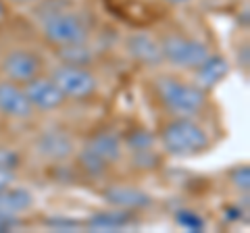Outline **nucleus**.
Wrapping results in <instances>:
<instances>
[{
  "mask_svg": "<svg viewBox=\"0 0 250 233\" xmlns=\"http://www.w3.org/2000/svg\"><path fill=\"white\" fill-rule=\"evenodd\" d=\"M156 142L163 154L171 158H194L210 150L207 129L194 116H171L161 125Z\"/></svg>",
  "mask_w": 250,
  "mask_h": 233,
  "instance_id": "obj_1",
  "label": "nucleus"
},
{
  "mask_svg": "<svg viewBox=\"0 0 250 233\" xmlns=\"http://www.w3.org/2000/svg\"><path fill=\"white\" fill-rule=\"evenodd\" d=\"M154 92L171 116H196L207 108L208 92L177 75H156Z\"/></svg>",
  "mask_w": 250,
  "mask_h": 233,
  "instance_id": "obj_2",
  "label": "nucleus"
},
{
  "mask_svg": "<svg viewBox=\"0 0 250 233\" xmlns=\"http://www.w3.org/2000/svg\"><path fill=\"white\" fill-rule=\"evenodd\" d=\"M125 156L123 136L113 129H100L92 134L85 142L75 150L77 165L90 177H103L111 167Z\"/></svg>",
  "mask_w": 250,
  "mask_h": 233,
  "instance_id": "obj_3",
  "label": "nucleus"
},
{
  "mask_svg": "<svg viewBox=\"0 0 250 233\" xmlns=\"http://www.w3.org/2000/svg\"><path fill=\"white\" fill-rule=\"evenodd\" d=\"M161 52L165 65L175 71H194L202 60L210 54V46L196 36H188L179 32H171L159 38Z\"/></svg>",
  "mask_w": 250,
  "mask_h": 233,
  "instance_id": "obj_4",
  "label": "nucleus"
},
{
  "mask_svg": "<svg viewBox=\"0 0 250 233\" xmlns=\"http://www.w3.org/2000/svg\"><path fill=\"white\" fill-rule=\"evenodd\" d=\"M42 38L50 46L59 48V46H69V44H82L90 42V25L73 9H59L48 13L42 19L40 25Z\"/></svg>",
  "mask_w": 250,
  "mask_h": 233,
  "instance_id": "obj_5",
  "label": "nucleus"
},
{
  "mask_svg": "<svg viewBox=\"0 0 250 233\" xmlns=\"http://www.w3.org/2000/svg\"><path fill=\"white\" fill-rule=\"evenodd\" d=\"M48 75L59 85V90L67 100H77V102L80 100H88L92 96H96V92L100 88L98 75L90 67L59 63L50 69Z\"/></svg>",
  "mask_w": 250,
  "mask_h": 233,
  "instance_id": "obj_6",
  "label": "nucleus"
},
{
  "mask_svg": "<svg viewBox=\"0 0 250 233\" xmlns=\"http://www.w3.org/2000/svg\"><path fill=\"white\" fill-rule=\"evenodd\" d=\"M77 144L73 136L62 127H46L42 131H38L31 139V152L36 154L40 160L44 162H65L69 158L75 156Z\"/></svg>",
  "mask_w": 250,
  "mask_h": 233,
  "instance_id": "obj_7",
  "label": "nucleus"
},
{
  "mask_svg": "<svg viewBox=\"0 0 250 233\" xmlns=\"http://www.w3.org/2000/svg\"><path fill=\"white\" fill-rule=\"evenodd\" d=\"M44 71V60L31 48H13L6 50L0 58V75L4 79L25 83Z\"/></svg>",
  "mask_w": 250,
  "mask_h": 233,
  "instance_id": "obj_8",
  "label": "nucleus"
},
{
  "mask_svg": "<svg viewBox=\"0 0 250 233\" xmlns=\"http://www.w3.org/2000/svg\"><path fill=\"white\" fill-rule=\"evenodd\" d=\"M21 85L25 90V96L36 113H54L59 108H62V104L67 102V98L62 96L59 85L54 83V79L48 73L36 75L34 79H29Z\"/></svg>",
  "mask_w": 250,
  "mask_h": 233,
  "instance_id": "obj_9",
  "label": "nucleus"
},
{
  "mask_svg": "<svg viewBox=\"0 0 250 233\" xmlns=\"http://www.w3.org/2000/svg\"><path fill=\"white\" fill-rule=\"evenodd\" d=\"M125 52L136 65L146 69H159L165 65L159 38L150 32H134L125 38Z\"/></svg>",
  "mask_w": 250,
  "mask_h": 233,
  "instance_id": "obj_10",
  "label": "nucleus"
},
{
  "mask_svg": "<svg viewBox=\"0 0 250 233\" xmlns=\"http://www.w3.org/2000/svg\"><path fill=\"white\" fill-rule=\"evenodd\" d=\"M103 198L106 206L121 208V211L129 213H144L152 206V196L146 190L138 188V185L129 183H113L103 190Z\"/></svg>",
  "mask_w": 250,
  "mask_h": 233,
  "instance_id": "obj_11",
  "label": "nucleus"
},
{
  "mask_svg": "<svg viewBox=\"0 0 250 233\" xmlns=\"http://www.w3.org/2000/svg\"><path fill=\"white\" fill-rule=\"evenodd\" d=\"M36 115L23 85L11 79H0V116L9 121H29Z\"/></svg>",
  "mask_w": 250,
  "mask_h": 233,
  "instance_id": "obj_12",
  "label": "nucleus"
},
{
  "mask_svg": "<svg viewBox=\"0 0 250 233\" xmlns=\"http://www.w3.org/2000/svg\"><path fill=\"white\" fill-rule=\"evenodd\" d=\"M138 227V213L121 211V208L108 206L104 211L92 213L88 219H83V231L96 233H119Z\"/></svg>",
  "mask_w": 250,
  "mask_h": 233,
  "instance_id": "obj_13",
  "label": "nucleus"
},
{
  "mask_svg": "<svg viewBox=\"0 0 250 233\" xmlns=\"http://www.w3.org/2000/svg\"><path fill=\"white\" fill-rule=\"evenodd\" d=\"M229 71H231L229 60L225 58L223 54H217L210 50L208 57L190 73H192V81L196 83L198 88H202L205 92H210L229 75Z\"/></svg>",
  "mask_w": 250,
  "mask_h": 233,
  "instance_id": "obj_14",
  "label": "nucleus"
},
{
  "mask_svg": "<svg viewBox=\"0 0 250 233\" xmlns=\"http://www.w3.org/2000/svg\"><path fill=\"white\" fill-rule=\"evenodd\" d=\"M36 204V198L27 188H19V185H4L0 188V213L23 216L27 214Z\"/></svg>",
  "mask_w": 250,
  "mask_h": 233,
  "instance_id": "obj_15",
  "label": "nucleus"
},
{
  "mask_svg": "<svg viewBox=\"0 0 250 233\" xmlns=\"http://www.w3.org/2000/svg\"><path fill=\"white\" fill-rule=\"evenodd\" d=\"M94 50L88 46V42L82 44H69V46H59L57 48V58L59 63H67V65H82V67H90L94 60Z\"/></svg>",
  "mask_w": 250,
  "mask_h": 233,
  "instance_id": "obj_16",
  "label": "nucleus"
},
{
  "mask_svg": "<svg viewBox=\"0 0 250 233\" xmlns=\"http://www.w3.org/2000/svg\"><path fill=\"white\" fill-rule=\"evenodd\" d=\"M173 223L179 229L192 231V233H200L207 229V219L198 211H194V208H177L173 213Z\"/></svg>",
  "mask_w": 250,
  "mask_h": 233,
  "instance_id": "obj_17",
  "label": "nucleus"
},
{
  "mask_svg": "<svg viewBox=\"0 0 250 233\" xmlns=\"http://www.w3.org/2000/svg\"><path fill=\"white\" fill-rule=\"evenodd\" d=\"M228 179H229V185L240 194V196H246V194L250 192V167L246 165V162L236 165L228 173Z\"/></svg>",
  "mask_w": 250,
  "mask_h": 233,
  "instance_id": "obj_18",
  "label": "nucleus"
},
{
  "mask_svg": "<svg viewBox=\"0 0 250 233\" xmlns=\"http://www.w3.org/2000/svg\"><path fill=\"white\" fill-rule=\"evenodd\" d=\"M44 225L50 231H83V221H77L67 214H50L44 219Z\"/></svg>",
  "mask_w": 250,
  "mask_h": 233,
  "instance_id": "obj_19",
  "label": "nucleus"
},
{
  "mask_svg": "<svg viewBox=\"0 0 250 233\" xmlns=\"http://www.w3.org/2000/svg\"><path fill=\"white\" fill-rule=\"evenodd\" d=\"M23 162V156L17 148L6 144H0V169L2 171H11V173H17L19 167Z\"/></svg>",
  "mask_w": 250,
  "mask_h": 233,
  "instance_id": "obj_20",
  "label": "nucleus"
},
{
  "mask_svg": "<svg viewBox=\"0 0 250 233\" xmlns=\"http://www.w3.org/2000/svg\"><path fill=\"white\" fill-rule=\"evenodd\" d=\"M248 214V206L244 204L242 206V202L238 204H228L223 208V219L229 221V223H242V219Z\"/></svg>",
  "mask_w": 250,
  "mask_h": 233,
  "instance_id": "obj_21",
  "label": "nucleus"
},
{
  "mask_svg": "<svg viewBox=\"0 0 250 233\" xmlns=\"http://www.w3.org/2000/svg\"><path fill=\"white\" fill-rule=\"evenodd\" d=\"M19 227H23V216H15V214L0 213V233L17 231Z\"/></svg>",
  "mask_w": 250,
  "mask_h": 233,
  "instance_id": "obj_22",
  "label": "nucleus"
},
{
  "mask_svg": "<svg viewBox=\"0 0 250 233\" xmlns=\"http://www.w3.org/2000/svg\"><path fill=\"white\" fill-rule=\"evenodd\" d=\"M236 65H238L240 71L248 73V69H250V46H248V42L238 46V50H236Z\"/></svg>",
  "mask_w": 250,
  "mask_h": 233,
  "instance_id": "obj_23",
  "label": "nucleus"
},
{
  "mask_svg": "<svg viewBox=\"0 0 250 233\" xmlns=\"http://www.w3.org/2000/svg\"><path fill=\"white\" fill-rule=\"evenodd\" d=\"M13 179H15V173L0 169V188H4V185H11V183H13Z\"/></svg>",
  "mask_w": 250,
  "mask_h": 233,
  "instance_id": "obj_24",
  "label": "nucleus"
},
{
  "mask_svg": "<svg viewBox=\"0 0 250 233\" xmlns=\"http://www.w3.org/2000/svg\"><path fill=\"white\" fill-rule=\"evenodd\" d=\"M163 2L169 6H186V4H190L192 0H163Z\"/></svg>",
  "mask_w": 250,
  "mask_h": 233,
  "instance_id": "obj_25",
  "label": "nucleus"
},
{
  "mask_svg": "<svg viewBox=\"0 0 250 233\" xmlns=\"http://www.w3.org/2000/svg\"><path fill=\"white\" fill-rule=\"evenodd\" d=\"M11 4H34V2H40V0H6Z\"/></svg>",
  "mask_w": 250,
  "mask_h": 233,
  "instance_id": "obj_26",
  "label": "nucleus"
},
{
  "mask_svg": "<svg viewBox=\"0 0 250 233\" xmlns=\"http://www.w3.org/2000/svg\"><path fill=\"white\" fill-rule=\"evenodd\" d=\"M2 13H4V0H0V17H2Z\"/></svg>",
  "mask_w": 250,
  "mask_h": 233,
  "instance_id": "obj_27",
  "label": "nucleus"
}]
</instances>
